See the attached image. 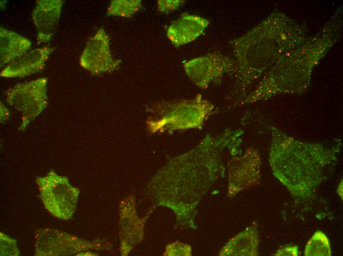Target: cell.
I'll return each mask as SVG.
<instances>
[{"label": "cell", "instance_id": "6da1fadb", "mask_svg": "<svg viewBox=\"0 0 343 256\" xmlns=\"http://www.w3.org/2000/svg\"><path fill=\"white\" fill-rule=\"evenodd\" d=\"M47 84L46 78H39L17 84L6 92L7 102L21 113L19 129L21 131L47 107Z\"/></svg>", "mask_w": 343, "mask_h": 256}, {"label": "cell", "instance_id": "7a4b0ae2", "mask_svg": "<svg viewBox=\"0 0 343 256\" xmlns=\"http://www.w3.org/2000/svg\"><path fill=\"white\" fill-rule=\"evenodd\" d=\"M79 62L82 67L95 74L112 70L119 64L112 58L109 37L103 29L89 40Z\"/></svg>", "mask_w": 343, "mask_h": 256}, {"label": "cell", "instance_id": "3957f363", "mask_svg": "<svg viewBox=\"0 0 343 256\" xmlns=\"http://www.w3.org/2000/svg\"><path fill=\"white\" fill-rule=\"evenodd\" d=\"M63 3L61 0L37 1L32 19L39 42L47 43L51 39L57 27Z\"/></svg>", "mask_w": 343, "mask_h": 256}, {"label": "cell", "instance_id": "277c9868", "mask_svg": "<svg viewBox=\"0 0 343 256\" xmlns=\"http://www.w3.org/2000/svg\"><path fill=\"white\" fill-rule=\"evenodd\" d=\"M53 50V48L43 46L28 51L7 64L0 75L5 78L20 77L38 72L43 69Z\"/></svg>", "mask_w": 343, "mask_h": 256}, {"label": "cell", "instance_id": "5b68a950", "mask_svg": "<svg viewBox=\"0 0 343 256\" xmlns=\"http://www.w3.org/2000/svg\"><path fill=\"white\" fill-rule=\"evenodd\" d=\"M208 24V21L205 18L184 13L170 26L167 36L173 44L183 45L198 38Z\"/></svg>", "mask_w": 343, "mask_h": 256}, {"label": "cell", "instance_id": "8992f818", "mask_svg": "<svg viewBox=\"0 0 343 256\" xmlns=\"http://www.w3.org/2000/svg\"><path fill=\"white\" fill-rule=\"evenodd\" d=\"M31 47L30 40L14 32L0 27V67L28 51Z\"/></svg>", "mask_w": 343, "mask_h": 256}, {"label": "cell", "instance_id": "52a82bcc", "mask_svg": "<svg viewBox=\"0 0 343 256\" xmlns=\"http://www.w3.org/2000/svg\"><path fill=\"white\" fill-rule=\"evenodd\" d=\"M329 241L321 231H317L308 242L305 251V256H330Z\"/></svg>", "mask_w": 343, "mask_h": 256}, {"label": "cell", "instance_id": "ba28073f", "mask_svg": "<svg viewBox=\"0 0 343 256\" xmlns=\"http://www.w3.org/2000/svg\"><path fill=\"white\" fill-rule=\"evenodd\" d=\"M140 2L136 1L115 0L113 1L108 9L109 15L130 16L138 10Z\"/></svg>", "mask_w": 343, "mask_h": 256}, {"label": "cell", "instance_id": "9c48e42d", "mask_svg": "<svg viewBox=\"0 0 343 256\" xmlns=\"http://www.w3.org/2000/svg\"><path fill=\"white\" fill-rule=\"evenodd\" d=\"M158 2V7L162 12L173 10L178 7L182 3L181 0H161Z\"/></svg>", "mask_w": 343, "mask_h": 256}, {"label": "cell", "instance_id": "30bf717a", "mask_svg": "<svg viewBox=\"0 0 343 256\" xmlns=\"http://www.w3.org/2000/svg\"><path fill=\"white\" fill-rule=\"evenodd\" d=\"M297 248L296 247H288L277 250L275 255L278 256H297Z\"/></svg>", "mask_w": 343, "mask_h": 256}, {"label": "cell", "instance_id": "8fae6325", "mask_svg": "<svg viewBox=\"0 0 343 256\" xmlns=\"http://www.w3.org/2000/svg\"><path fill=\"white\" fill-rule=\"evenodd\" d=\"M0 122L3 123L8 120L9 116V112L5 106L0 102Z\"/></svg>", "mask_w": 343, "mask_h": 256}]
</instances>
